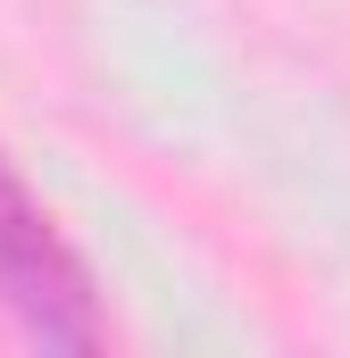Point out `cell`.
<instances>
[{
    "label": "cell",
    "instance_id": "1",
    "mask_svg": "<svg viewBox=\"0 0 350 358\" xmlns=\"http://www.w3.org/2000/svg\"><path fill=\"white\" fill-rule=\"evenodd\" d=\"M0 300H8V317H17L42 350H100V342H108L100 300H92L76 250L50 234L42 200L17 183L8 159H0Z\"/></svg>",
    "mask_w": 350,
    "mask_h": 358
}]
</instances>
